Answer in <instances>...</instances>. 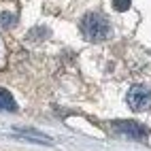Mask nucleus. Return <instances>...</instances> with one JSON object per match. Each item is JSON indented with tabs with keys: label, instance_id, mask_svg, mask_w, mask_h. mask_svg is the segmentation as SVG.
<instances>
[{
	"label": "nucleus",
	"instance_id": "nucleus-1",
	"mask_svg": "<svg viewBox=\"0 0 151 151\" xmlns=\"http://www.w3.org/2000/svg\"><path fill=\"white\" fill-rule=\"evenodd\" d=\"M81 32L87 41L98 43V41H104L111 34V24L102 13H87L81 19Z\"/></svg>",
	"mask_w": 151,
	"mask_h": 151
},
{
	"label": "nucleus",
	"instance_id": "nucleus-2",
	"mask_svg": "<svg viewBox=\"0 0 151 151\" xmlns=\"http://www.w3.org/2000/svg\"><path fill=\"white\" fill-rule=\"evenodd\" d=\"M126 102L132 111H147L151 106V87L147 85H134L128 89Z\"/></svg>",
	"mask_w": 151,
	"mask_h": 151
},
{
	"label": "nucleus",
	"instance_id": "nucleus-3",
	"mask_svg": "<svg viewBox=\"0 0 151 151\" xmlns=\"http://www.w3.org/2000/svg\"><path fill=\"white\" fill-rule=\"evenodd\" d=\"M113 128L117 130L119 134L130 136V138H136V140H140V138L147 136V130L140 126V124H136V122H115Z\"/></svg>",
	"mask_w": 151,
	"mask_h": 151
},
{
	"label": "nucleus",
	"instance_id": "nucleus-4",
	"mask_svg": "<svg viewBox=\"0 0 151 151\" xmlns=\"http://www.w3.org/2000/svg\"><path fill=\"white\" fill-rule=\"evenodd\" d=\"M0 111H17V104L11 96V92L0 87Z\"/></svg>",
	"mask_w": 151,
	"mask_h": 151
},
{
	"label": "nucleus",
	"instance_id": "nucleus-5",
	"mask_svg": "<svg viewBox=\"0 0 151 151\" xmlns=\"http://www.w3.org/2000/svg\"><path fill=\"white\" fill-rule=\"evenodd\" d=\"M115 11H128L130 9V0H113Z\"/></svg>",
	"mask_w": 151,
	"mask_h": 151
},
{
	"label": "nucleus",
	"instance_id": "nucleus-6",
	"mask_svg": "<svg viewBox=\"0 0 151 151\" xmlns=\"http://www.w3.org/2000/svg\"><path fill=\"white\" fill-rule=\"evenodd\" d=\"M0 24H2V26H11V24H15V15H11V13H2V15H0Z\"/></svg>",
	"mask_w": 151,
	"mask_h": 151
}]
</instances>
